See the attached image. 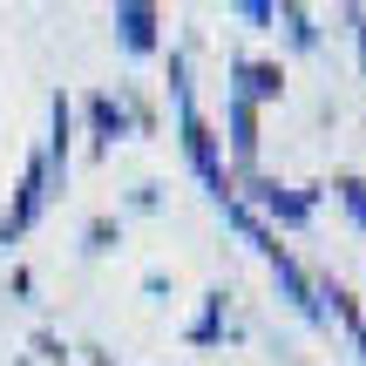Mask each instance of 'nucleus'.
<instances>
[{"instance_id": "obj_4", "label": "nucleus", "mask_w": 366, "mask_h": 366, "mask_svg": "<svg viewBox=\"0 0 366 366\" xmlns=\"http://www.w3.org/2000/svg\"><path fill=\"white\" fill-rule=\"evenodd\" d=\"M109 21H116V34H122V48H129V54H157V27H163V14L149 7V0H122Z\"/></svg>"}, {"instance_id": "obj_2", "label": "nucleus", "mask_w": 366, "mask_h": 366, "mask_svg": "<svg viewBox=\"0 0 366 366\" xmlns=\"http://www.w3.org/2000/svg\"><path fill=\"white\" fill-rule=\"evenodd\" d=\"M54 190H61V183H54L48 157H27V170H21V190H14V210L0 217V244H14V237H27V231H34Z\"/></svg>"}, {"instance_id": "obj_5", "label": "nucleus", "mask_w": 366, "mask_h": 366, "mask_svg": "<svg viewBox=\"0 0 366 366\" xmlns=\"http://www.w3.org/2000/svg\"><path fill=\"white\" fill-rule=\"evenodd\" d=\"M231 75H237V102H278V89H285V75H278V61H251V54H237L231 61Z\"/></svg>"}, {"instance_id": "obj_8", "label": "nucleus", "mask_w": 366, "mask_h": 366, "mask_svg": "<svg viewBox=\"0 0 366 366\" xmlns=\"http://www.w3.org/2000/svg\"><path fill=\"white\" fill-rule=\"evenodd\" d=\"M278 21H285L292 48H319V27H312V14H305V7H292V0H285V7H278Z\"/></svg>"}, {"instance_id": "obj_12", "label": "nucleus", "mask_w": 366, "mask_h": 366, "mask_svg": "<svg viewBox=\"0 0 366 366\" xmlns=\"http://www.w3.org/2000/svg\"><path fill=\"white\" fill-rule=\"evenodd\" d=\"M346 21H353V41H360V61H366V7H353V14H346Z\"/></svg>"}, {"instance_id": "obj_7", "label": "nucleus", "mask_w": 366, "mask_h": 366, "mask_svg": "<svg viewBox=\"0 0 366 366\" xmlns=\"http://www.w3.org/2000/svg\"><path fill=\"white\" fill-rule=\"evenodd\" d=\"M89 122H95V136H102V143L129 136V109H122V102H109V95H95V102H89Z\"/></svg>"}, {"instance_id": "obj_11", "label": "nucleus", "mask_w": 366, "mask_h": 366, "mask_svg": "<svg viewBox=\"0 0 366 366\" xmlns=\"http://www.w3.org/2000/svg\"><path fill=\"white\" fill-rule=\"evenodd\" d=\"M237 21H251V27H272V21H278V7H272V0H244V7H237Z\"/></svg>"}, {"instance_id": "obj_10", "label": "nucleus", "mask_w": 366, "mask_h": 366, "mask_svg": "<svg viewBox=\"0 0 366 366\" xmlns=\"http://www.w3.org/2000/svg\"><path fill=\"white\" fill-rule=\"evenodd\" d=\"M217 326H224V299H210V305H204V319L190 326V340H197V346H210V340H217Z\"/></svg>"}, {"instance_id": "obj_1", "label": "nucleus", "mask_w": 366, "mask_h": 366, "mask_svg": "<svg viewBox=\"0 0 366 366\" xmlns=\"http://www.w3.org/2000/svg\"><path fill=\"white\" fill-rule=\"evenodd\" d=\"M170 89H177V129H183V157H190L197 183H204L217 204H231V177H224V157H217V136H210V122L197 116L190 102V81H183V61H170Z\"/></svg>"}, {"instance_id": "obj_13", "label": "nucleus", "mask_w": 366, "mask_h": 366, "mask_svg": "<svg viewBox=\"0 0 366 366\" xmlns=\"http://www.w3.org/2000/svg\"><path fill=\"white\" fill-rule=\"evenodd\" d=\"M360 353H366V346H360Z\"/></svg>"}, {"instance_id": "obj_9", "label": "nucleus", "mask_w": 366, "mask_h": 366, "mask_svg": "<svg viewBox=\"0 0 366 366\" xmlns=\"http://www.w3.org/2000/svg\"><path fill=\"white\" fill-rule=\"evenodd\" d=\"M340 204L360 217V231H366V177H340Z\"/></svg>"}, {"instance_id": "obj_6", "label": "nucleus", "mask_w": 366, "mask_h": 366, "mask_svg": "<svg viewBox=\"0 0 366 366\" xmlns=\"http://www.w3.org/2000/svg\"><path fill=\"white\" fill-rule=\"evenodd\" d=\"M224 116H231V149H237V163L251 170V163H258V109L231 95V109H224Z\"/></svg>"}, {"instance_id": "obj_3", "label": "nucleus", "mask_w": 366, "mask_h": 366, "mask_svg": "<svg viewBox=\"0 0 366 366\" xmlns=\"http://www.w3.org/2000/svg\"><path fill=\"white\" fill-rule=\"evenodd\" d=\"M244 190H251V204L272 224H285V231H305V224H312V197L305 190H285V183H272V177H251Z\"/></svg>"}]
</instances>
